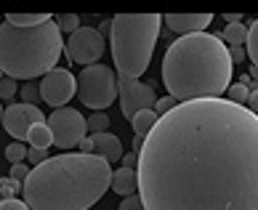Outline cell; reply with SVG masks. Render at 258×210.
<instances>
[{
  "label": "cell",
  "mask_w": 258,
  "mask_h": 210,
  "mask_svg": "<svg viewBox=\"0 0 258 210\" xmlns=\"http://www.w3.org/2000/svg\"><path fill=\"white\" fill-rule=\"evenodd\" d=\"M147 210H258V114L229 99L184 101L139 152Z\"/></svg>",
  "instance_id": "1"
},
{
  "label": "cell",
  "mask_w": 258,
  "mask_h": 210,
  "mask_svg": "<svg viewBox=\"0 0 258 210\" xmlns=\"http://www.w3.org/2000/svg\"><path fill=\"white\" fill-rule=\"evenodd\" d=\"M112 168L99 155L64 152L32 168L24 199L32 210H88L112 186Z\"/></svg>",
  "instance_id": "2"
},
{
  "label": "cell",
  "mask_w": 258,
  "mask_h": 210,
  "mask_svg": "<svg viewBox=\"0 0 258 210\" xmlns=\"http://www.w3.org/2000/svg\"><path fill=\"white\" fill-rule=\"evenodd\" d=\"M232 56L221 35L195 32L176 37L162 59V83L176 101L221 99L232 88Z\"/></svg>",
  "instance_id": "3"
},
{
  "label": "cell",
  "mask_w": 258,
  "mask_h": 210,
  "mask_svg": "<svg viewBox=\"0 0 258 210\" xmlns=\"http://www.w3.org/2000/svg\"><path fill=\"white\" fill-rule=\"evenodd\" d=\"M64 37L59 24L45 22L40 27H14L3 22L0 27V66L3 78L27 80L45 78L56 69V61L64 51Z\"/></svg>",
  "instance_id": "4"
},
{
  "label": "cell",
  "mask_w": 258,
  "mask_h": 210,
  "mask_svg": "<svg viewBox=\"0 0 258 210\" xmlns=\"http://www.w3.org/2000/svg\"><path fill=\"white\" fill-rule=\"evenodd\" d=\"M162 16L157 14H120L112 19V59L117 66V78L139 80L149 69L152 53H155L160 37Z\"/></svg>",
  "instance_id": "5"
},
{
  "label": "cell",
  "mask_w": 258,
  "mask_h": 210,
  "mask_svg": "<svg viewBox=\"0 0 258 210\" xmlns=\"http://www.w3.org/2000/svg\"><path fill=\"white\" fill-rule=\"evenodd\" d=\"M78 96L85 107L104 112L109 104L120 96V85H117V72H112L107 64H93L83 66V72L78 75Z\"/></svg>",
  "instance_id": "6"
},
{
  "label": "cell",
  "mask_w": 258,
  "mask_h": 210,
  "mask_svg": "<svg viewBox=\"0 0 258 210\" xmlns=\"http://www.w3.org/2000/svg\"><path fill=\"white\" fill-rule=\"evenodd\" d=\"M48 128L53 133V147H59L64 152H70L72 147H80L85 138V130H88V120L83 117L78 109L61 107L53 109V114L48 117Z\"/></svg>",
  "instance_id": "7"
},
{
  "label": "cell",
  "mask_w": 258,
  "mask_h": 210,
  "mask_svg": "<svg viewBox=\"0 0 258 210\" xmlns=\"http://www.w3.org/2000/svg\"><path fill=\"white\" fill-rule=\"evenodd\" d=\"M104 35L96 30V27H80L78 32H72L67 37V45H64V53L67 59L78 61L83 66H93L99 64L101 53H104Z\"/></svg>",
  "instance_id": "8"
},
{
  "label": "cell",
  "mask_w": 258,
  "mask_h": 210,
  "mask_svg": "<svg viewBox=\"0 0 258 210\" xmlns=\"http://www.w3.org/2000/svg\"><path fill=\"white\" fill-rule=\"evenodd\" d=\"M40 122H45L40 107H35V104H8V107L3 109V128L11 138L22 141L30 136V130L35 125H40Z\"/></svg>",
  "instance_id": "9"
},
{
  "label": "cell",
  "mask_w": 258,
  "mask_h": 210,
  "mask_svg": "<svg viewBox=\"0 0 258 210\" xmlns=\"http://www.w3.org/2000/svg\"><path fill=\"white\" fill-rule=\"evenodd\" d=\"M40 93H43V101L48 104V107L61 109V107H67V101L78 93V78H75L70 69H59V66H56L53 72H48L40 80Z\"/></svg>",
  "instance_id": "10"
},
{
  "label": "cell",
  "mask_w": 258,
  "mask_h": 210,
  "mask_svg": "<svg viewBox=\"0 0 258 210\" xmlns=\"http://www.w3.org/2000/svg\"><path fill=\"white\" fill-rule=\"evenodd\" d=\"M162 22L184 37V35L205 32V27L213 22V14H168V16H162Z\"/></svg>",
  "instance_id": "11"
},
{
  "label": "cell",
  "mask_w": 258,
  "mask_h": 210,
  "mask_svg": "<svg viewBox=\"0 0 258 210\" xmlns=\"http://www.w3.org/2000/svg\"><path fill=\"white\" fill-rule=\"evenodd\" d=\"M93 155L104 157L107 162H114V160L125 157V152H122V144H120L117 136H112V133H99V136H93Z\"/></svg>",
  "instance_id": "12"
},
{
  "label": "cell",
  "mask_w": 258,
  "mask_h": 210,
  "mask_svg": "<svg viewBox=\"0 0 258 210\" xmlns=\"http://www.w3.org/2000/svg\"><path fill=\"white\" fill-rule=\"evenodd\" d=\"M112 192L120 197H133L139 192V170L136 168H120L112 176Z\"/></svg>",
  "instance_id": "13"
},
{
  "label": "cell",
  "mask_w": 258,
  "mask_h": 210,
  "mask_svg": "<svg viewBox=\"0 0 258 210\" xmlns=\"http://www.w3.org/2000/svg\"><path fill=\"white\" fill-rule=\"evenodd\" d=\"M157 120H160V114L155 109H144V112H139L136 117L131 120V125H133V133H136L139 138H147L152 128L157 125Z\"/></svg>",
  "instance_id": "14"
},
{
  "label": "cell",
  "mask_w": 258,
  "mask_h": 210,
  "mask_svg": "<svg viewBox=\"0 0 258 210\" xmlns=\"http://www.w3.org/2000/svg\"><path fill=\"white\" fill-rule=\"evenodd\" d=\"M247 35H250V27L240 24H226V30L221 32V40L229 45V48H242V43L247 45Z\"/></svg>",
  "instance_id": "15"
},
{
  "label": "cell",
  "mask_w": 258,
  "mask_h": 210,
  "mask_svg": "<svg viewBox=\"0 0 258 210\" xmlns=\"http://www.w3.org/2000/svg\"><path fill=\"white\" fill-rule=\"evenodd\" d=\"M27 141H30L32 149H48L53 147V133L48 128V122H40V125H35L30 130V136H27Z\"/></svg>",
  "instance_id": "16"
},
{
  "label": "cell",
  "mask_w": 258,
  "mask_h": 210,
  "mask_svg": "<svg viewBox=\"0 0 258 210\" xmlns=\"http://www.w3.org/2000/svg\"><path fill=\"white\" fill-rule=\"evenodd\" d=\"M6 22H11L14 27H40L45 22H51L48 14H8Z\"/></svg>",
  "instance_id": "17"
},
{
  "label": "cell",
  "mask_w": 258,
  "mask_h": 210,
  "mask_svg": "<svg viewBox=\"0 0 258 210\" xmlns=\"http://www.w3.org/2000/svg\"><path fill=\"white\" fill-rule=\"evenodd\" d=\"M109 117L104 112H93L91 117H88V130H91V136H99V133H109Z\"/></svg>",
  "instance_id": "18"
},
{
  "label": "cell",
  "mask_w": 258,
  "mask_h": 210,
  "mask_svg": "<svg viewBox=\"0 0 258 210\" xmlns=\"http://www.w3.org/2000/svg\"><path fill=\"white\" fill-rule=\"evenodd\" d=\"M27 157H30V149H27L24 144H19V141L6 147V160L11 162V165H19V162H24Z\"/></svg>",
  "instance_id": "19"
},
{
  "label": "cell",
  "mask_w": 258,
  "mask_h": 210,
  "mask_svg": "<svg viewBox=\"0 0 258 210\" xmlns=\"http://www.w3.org/2000/svg\"><path fill=\"white\" fill-rule=\"evenodd\" d=\"M226 96H229V101L240 104V107H247V101H250V91H247V85H242V83H234L232 88L226 91Z\"/></svg>",
  "instance_id": "20"
},
{
  "label": "cell",
  "mask_w": 258,
  "mask_h": 210,
  "mask_svg": "<svg viewBox=\"0 0 258 210\" xmlns=\"http://www.w3.org/2000/svg\"><path fill=\"white\" fill-rule=\"evenodd\" d=\"M247 59L258 66V19L250 24V35H247Z\"/></svg>",
  "instance_id": "21"
},
{
  "label": "cell",
  "mask_w": 258,
  "mask_h": 210,
  "mask_svg": "<svg viewBox=\"0 0 258 210\" xmlns=\"http://www.w3.org/2000/svg\"><path fill=\"white\" fill-rule=\"evenodd\" d=\"M22 93V101L24 104H32V101H43V93H40V83H24V88L19 91Z\"/></svg>",
  "instance_id": "22"
},
{
  "label": "cell",
  "mask_w": 258,
  "mask_h": 210,
  "mask_svg": "<svg viewBox=\"0 0 258 210\" xmlns=\"http://www.w3.org/2000/svg\"><path fill=\"white\" fill-rule=\"evenodd\" d=\"M56 24H59V30L61 32H78L80 30V16H75V14H64V16H59L56 19Z\"/></svg>",
  "instance_id": "23"
},
{
  "label": "cell",
  "mask_w": 258,
  "mask_h": 210,
  "mask_svg": "<svg viewBox=\"0 0 258 210\" xmlns=\"http://www.w3.org/2000/svg\"><path fill=\"white\" fill-rule=\"evenodd\" d=\"M19 189L24 192V184H19V181H14L11 176L0 181V192H3V199H14V194L19 192Z\"/></svg>",
  "instance_id": "24"
},
{
  "label": "cell",
  "mask_w": 258,
  "mask_h": 210,
  "mask_svg": "<svg viewBox=\"0 0 258 210\" xmlns=\"http://www.w3.org/2000/svg\"><path fill=\"white\" fill-rule=\"evenodd\" d=\"M117 210H147V207H144V199H141V194H133V197L122 199Z\"/></svg>",
  "instance_id": "25"
},
{
  "label": "cell",
  "mask_w": 258,
  "mask_h": 210,
  "mask_svg": "<svg viewBox=\"0 0 258 210\" xmlns=\"http://www.w3.org/2000/svg\"><path fill=\"white\" fill-rule=\"evenodd\" d=\"M178 107V104H176V99L173 96H162L160 101H157V107H155V112L160 114V117H162V114H168V112H173Z\"/></svg>",
  "instance_id": "26"
},
{
  "label": "cell",
  "mask_w": 258,
  "mask_h": 210,
  "mask_svg": "<svg viewBox=\"0 0 258 210\" xmlns=\"http://www.w3.org/2000/svg\"><path fill=\"white\" fill-rule=\"evenodd\" d=\"M16 80L14 78H3V83H0V96H3V101H8L16 93Z\"/></svg>",
  "instance_id": "27"
},
{
  "label": "cell",
  "mask_w": 258,
  "mask_h": 210,
  "mask_svg": "<svg viewBox=\"0 0 258 210\" xmlns=\"http://www.w3.org/2000/svg\"><path fill=\"white\" fill-rule=\"evenodd\" d=\"M30 173H32V170L27 168L24 162H19V165H11V178H14V181H19V184H24V181L30 178Z\"/></svg>",
  "instance_id": "28"
},
{
  "label": "cell",
  "mask_w": 258,
  "mask_h": 210,
  "mask_svg": "<svg viewBox=\"0 0 258 210\" xmlns=\"http://www.w3.org/2000/svg\"><path fill=\"white\" fill-rule=\"evenodd\" d=\"M27 160L37 168V165H43V162H48L51 157H48V152H45V149H30V157H27Z\"/></svg>",
  "instance_id": "29"
},
{
  "label": "cell",
  "mask_w": 258,
  "mask_h": 210,
  "mask_svg": "<svg viewBox=\"0 0 258 210\" xmlns=\"http://www.w3.org/2000/svg\"><path fill=\"white\" fill-rule=\"evenodd\" d=\"M0 210H32V207L14 197V199H3V202H0Z\"/></svg>",
  "instance_id": "30"
},
{
  "label": "cell",
  "mask_w": 258,
  "mask_h": 210,
  "mask_svg": "<svg viewBox=\"0 0 258 210\" xmlns=\"http://www.w3.org/2000/svg\"><path fill=\"white\" fill-rule=\"evenodd\" d=\"M250 101H247V109H250V112H258V83L253 80V85H250Z\"/></svg>",
  "instance_id": "31"
},
{
  "label": "cell",
  "mask_w": 258,
  "mask_h": 210,
  "mask_svg": "<svg viewBox=\"0 0 258 210\" xmlns=\"http://www.w3.org/2000/svg\"><path fill=\"white\" fill-rule=\"evenodd\" d=\"M122 168H136L139 170V155L136 152H128V155L122 157Z\"/></svg>",
  "instance_id": "32"
},
{
  "label": "cell",
  "mask_w": 258,
  "mask_h": 210,
  "mask_svg": "<svg viewBox=\"0 0 258 210\" xmlns=\"http://www.w3.org/2000/svg\"><path fill=\"white\" fill-rule=\"evenodd\" d=\"M229 56H232V61H234V64H240V61H245V59H247L245 48H229Z\"/></svg>",
  "instance_id": "33"
},
{
  "label": "cell",
  "mask_w": 258,
  "mask_h": 210,
  "mask_svg": "<svg viewBox=\"0 0 258 210\" xmlns=\"http://www.w3.org/2000/svg\"><path fill=\"white\" fill-rule=\"evenodd\" d=\"M80 149L85 152V155H93V136H88V138H85L83 144H80Z\"/></svg>",
  "instance_id": "34"
},
{
  "label": "cell",
  "mask_w": 258,
  "mask_h": 210,
  "mask_svg": "<svg viewBox=\"0 0 258 210\" xmlns=\"http://www.w3.org/2000/svg\"><path fill=\"white\" fill-rule=\"evenodd\" d=\"M250 78H255V83H258V66H253V72H250Z\"/></svg>",
  "instance_id": "35"
}]
</instances>
